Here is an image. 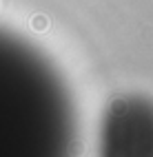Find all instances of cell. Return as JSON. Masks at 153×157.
I'll use <instances>...</instances> for the list:
<instances>
[{"instance_id":"cell-1","label":"cell","mask_w":153,"mask_h":157,"mask_svg":"<svg viewBox=\"0 0 153 157\" xmlns=\"http://www.w3.org/2000/svg\"><path fill=\"white\" fill-rule=\"evenodd\" d=\"M0 157H78V117L45 53L0 29Z\"/></svg>"},{"instance_id":"cell-2","label":"cell","mask_w":153,"mask_h":157,"mask_svg":"<svg viewBox=\"0 0 153 157\" xmlns=\"http://www.w3.org/2000/svg\"><path fill=\"white\" fill-rule=\"evenodd\" d=\"M98 157H153V100L124 93L109 102L100 122Z\"/></svg>"}]
</instances>
